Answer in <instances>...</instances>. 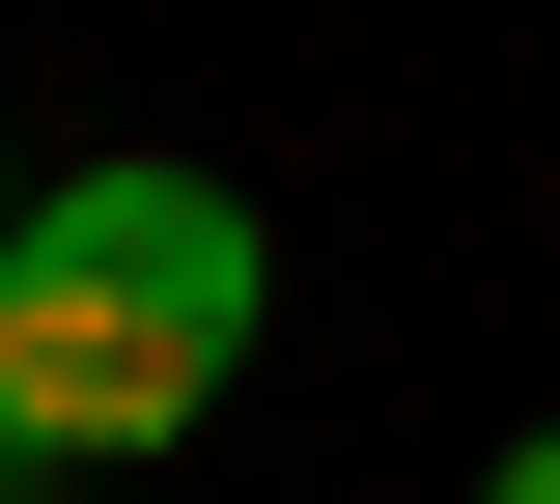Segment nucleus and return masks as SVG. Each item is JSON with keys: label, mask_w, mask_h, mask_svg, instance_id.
<instances>
[{"label": "nucleus", "mask_w": 560, "mask_h": 504, "mask_svg": "<svg viewBox=\"0 0 560 504\" xmlns=\"http://www.w3.org/2000/svg\"><path fill=\"white\" fill-rule=\"evenodd\" d=\"M477 504H560V421H533V448H477Z\"/></svg>", "instance_id": "f03ea898"}, {"label": "nucleus", "mask_w": 560, "mask_h": 504, "mask_svg": "<svg viewBox=\"0 0 560 504\" xmlns=\"http://www.w3.org/2000/svg\"><path fill=\"white\" fill-rule=\"evenodd\" d=\"M280 337V224L224 168H28L0 224V477H113V448H197Z\"/></svg>", "instance_id": "f257e3e1"}, {"label": "nucleus", "mask_w": 560, "mask_h": 504, "mask_svg": "<svg viewBox=\"0 0 560 504\" xmlns=\"http://www.w3.org/2000/svg\"><path fill=\"white\" fill-rule=\"evenodd\" d=\"M0 224H28V168H0Z\"/></svg>", "instance_id": "20e7f679"}, {"label": "nucleus", "mask_w": 560, "mask_h": 504, "mask_svg": "<svg viewBox=\"0 0 560 504\" xmlns=\"http://www.w3.org/2000/svg\"><path fill=\"white\" fill-rule=\"evenodd\" d=\"M0 504H84V477H0Z\"/></svg>", "instance_id": "7ed1b4c3"}]
</instances>
